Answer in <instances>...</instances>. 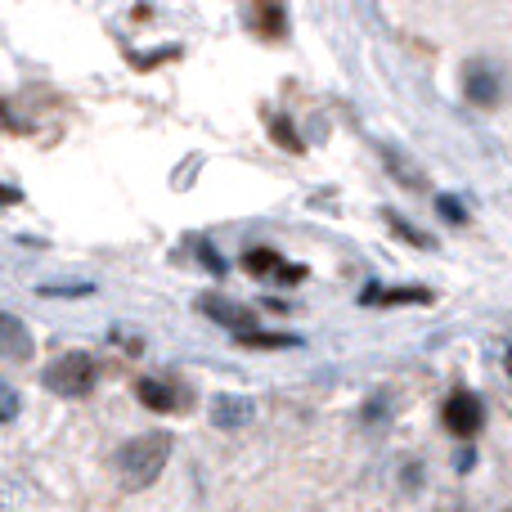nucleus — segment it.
I'll return each instance as SVG.
<instances>
[{"mask_svg": "<svg viewBox=\"0 0 512 512\" xmlns=\"http://www.w3.org/2000/svg\"><path fill=\"white\" fill-rule=\"evenodd\" d=\"M171 450H176L171 432H140V436H131V441L117 450V477H122V486L126 490H149L153 481L162 477V468H167Z\"/></svg>", "mask_w": 512, "mask_h": 512, "instance_id": "f257e3e1", "label": "nucleus"}, {"mask_svg": "<svg viewBox=\"0 0 512 512\" xmlns=\"http://www.w3.org/2000/svg\"><path fill=\"white\" fill-rule=\"evenodd\" d=\"M95 378H99V369H95V360H90L86 351L54 355V360L45 364V373H41L45 391H54V396H63V400L90 396V391H95Z\"/></svg>", "mask_w": 512, "mask_h": 512, "instance_id": "f03ea898", "label": "nucleus"}, {"mask_svg": "<svg viewBox=\"0 0 512 512\" xmlns=\"http://www.w3.org/2000/svg\"><path fill=\"white\" fill-rule=\"evenodd\" d=\"M459 90H463V99H468L472 108H499V104L508 99V72L499 68L495 59L477 54V59L463 63V72H459Z\"/></svg>", "mask_w": 512, "mask_h": 512, "instance_id": "7ed1b4c3", "label": "nucleus"}, {"mask_svg": "<svg viewBox=\"0 0 512 512\" xmlns=\"http://www.w3.org/2000/svg\"><path fill=\"white\" fill-rule=\"evenodd\" d=\"M441 427L450 436H459V441H472V436L486 427V400L468 387H454L441 405Z\"/></svg>", "mask_w": 512, "mask_h": 512, "instance_id": "20e7f679", "label": "nucleus"}, {"mask_svg": "<svg viewBox=\"0 0 512 512\" xmlns=\"http://www.w3.org/2000/svg\"><path fill=\"white\" fill-rule=\"evenodd\" d=\"M239 265L252 274V279H274V283H283V288H292V283H301V279L310 274L306 265H288L274 248H252V252H243Z\"/></svg>", "mask_w": 512, "mask_h": 512, "instance_id": "39448f33", "label": "nucleus"}, {"mask_svg": "<svg viewBox=\"0 0 512 512\" xmlns=\"http://www.w3.org/2000/svg\"><path fill=\"white\" fill-rule=\"evenodd\" d=\"M32 355H36V337H32V328H27L18 315L0 310V360L23 364V360H32Z\"/></svg>", "mask_w": 512, "mask_h": 512, "instance_id": "423d86ee", "label": "nucleus"}, {"mask_svg": "<svg viewBox=\"0 0 512 512\" xmlns=\"http://www.w3.org/2000/svg\"><path fill=\"white\" fill-rule=\"evenodd\" d=\"M198 310H203L207 319H216V324L234 328V333L252 328V319H256V310L239 306V301H230V297H221V292H203V297H198Z\"/></svg>", "mask_w": 512, "mask_h": 512, "instance_id": "0eeeda50", "label": "nucleus"}, {"mask_svg": "<svg viewBox=\"0 0 512 512\" xmlns=\"http://www.w3.org/2000/svg\"><path fill=\"white\" fill-rule=\"evenodd\" d=\"M135 396H140V405L153 409V414H176V409H185V391L162 378H140L135 382Z\"/></svg>", "mask_w": 512, "mask_h": 512, "instance_id": "6e6552de", "label": "nucleus"}, {"mask_svg": "<svg viewBox=\"0 0 512 512\" xmlns=\"http://www.w3.org/2000/svg\"><path fill=\"white\" fill-rule=\"evenodd\" d=\"M256 418V405L248 396H234V391H221V396L212 400V423L216 427H225V432H230V427H248Z\"/></svg>", "mask_w": 512, "mask_h": 512, "instance_id": "1a4fd4ad", "label": "nucleus"}, {"mask_svg": "<svg viewBox=\"0 0 512 512\" xmlns=\"http://www.w3.org/2000/svg\"><path fill=\"white\" fill-rule=\"evenodd\" d=\"M360 301L364 306H378V310H387V306H414V301H432V292L427 288H364L360 292Z\"/></svg>", "mask_w": 512, "mask_h": 512, "instance_id": "9d476101", "label": "nucleus"}, {"mask_svg": "<svg viewBox=\"0 0 512 512\" xmlns=\"http://www.w3.org/2000/svg\"><path fill=\"white\" fill-rule=\"evenodd\" d=\"M239 346H252V351H292V346H301V337H292V333H256V328H243Z\"/></svg>", "mask_w": 512, "mask_h": 512, "instance_id": "9b49d317", "label": "nucleus"}, {"mask_svg": "<svg viewBox=\"0 0 512 512\" xmlns=\"http://www.w3.org/2000/svg\"><path fill=\"white\" fill-rule=\"evenodd\" d=\"M436 212H441V221H450V225H468V207H463V198L441 194L436 198Z\"/></svg>", "mask_w": 512, "mask_h": 512, "instance_id": "f8f14e48", "label": "nucleus"}, {"mask_svg": "<svg viewBox=\"0 0 512 512\" xmlns=\"http://www.w3.org/2000/svg\"><path fill=\"white\" fill-rule=\"evenodd\" d=\"M387 225H391V230H396V234H400V239H405V243H414V248H436V243L427 239L423 230H414V225H405V221H400L396 212H387Z\"/></svg>", "mask_w": 512, "mask_h": 512, "instance_id": "ddd939ff", "label": "nucleus"}, {"mask_svg": "<svg viewBox=\"0 0 512 512\" xmlns=\"http://www.w3.org/2000/svg\"><path fill=\"white\" fill-rule=\"evenodd\" d=\"M270 135H274V140H279L288 153H301V149H306V144L292 135V122H288V117H270Z\"/></svg>", "mask_w": 512, "mask_h": 512, "instance_id": "4468645a", "label": "nucleus"}, {"mask_svg": "<svg viewBox=\"0 0 512 512\" xmlns=\"http://www.w3.org/2000/svg\"><path fill=\"white\" fill-rule=\"evenodd\" d=\"M18 409H23V396H18V391L9 387V382H0V427L14 423Z\"/></svg>", "mask_w": 512, "mask_h": 512, "instance_id": "2eb2a0df", "label": "nucleus"}, {"mask_svg": "<svg viewBox=\"0 0 512 512\" xmlns=\"http://www.w3.org/2000/svg\"><path fill=\"white\" fill-rule=\"evenodd\" d=\"M261 14H265V32L279 36L283 32V14H279V0H261Z\"/></svg>", "mask_w": 512, "mask_h": 512, "instance_id": "dca6fc26", "label": "nucleus"}, {"mask_svg": "<svg viewBox=\"0 0 512 512\" xmlns=\"http://www.w3.org/2000/svg\"><path fill=\"white\" fill-rule=\"evenodd\" d=\"M504 369H508V378H512V346L504 351Z\"/></svg>", "mask_w": 512, "mask_h": 512, "instance_id": "f3484780", "label": "nucleus"}, {"mask_svg": "<svg viewBox=\"0 0 512 512\" xmlns=\"http://www.w3.org/2000/svg\"><path fill=\"white\" fill-rule=\"evenodd\" d=\"M508 512H512V508H508Z\"/></svg>", "mask_w": 512, "mask_h": 512, "instance_id": "a211bd4d", "label": "nucleus"}]
</instances>
